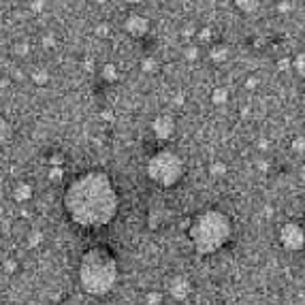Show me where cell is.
<instances>
[{
    "label": "cell",
    "instance_id": "6",
    "mask_svg": "<svg viewBox=\"0 0 305 305\" xmlns=\"http://www.w3.org/2000/svg\"><path fill=\"white\" fill-rule=\"evenodd\" d=\"M124 30L135 38H141L150 32V19L145 15H139V13H131L124 22Z\"/></svg>",
    "mask_w": 305,
    "mask_h": 305
},
{
    "label": "cell",
    "instance_id": "1",
    "mask_svg": "<svg viewBox=\"0 0 305 305\" xmlns=\"http://www.w3.org/2000/svg\"><path fill=\"white\" fill-rule=\"evenodd\" d=\"M120 197L111 177L102 171L81 173L70 181L64 192V209L75 224L83 229H99L115 218Z\"/></svg>",
    "mask_w": 305,
    "mask_h": 305
},
{
    "label": "cell",
    "instance_id": "15",
    "mask_svg": "<svg viewBox=\"0 0 305 305\" xmlns=\"http://www.w3.org/2000/svg\"><path fill=\"white\" fill-rule=\"evenodd\" d=\"M293 68L297 70L299 77H305V51H299L293 60Z\"/></svg>",
    "mask_w": 305,
    "mask_h": 305
},
{
    "label": "cell",
    "instance_id": "20",
    "mask_svg": "<svg viewBox=\"0 0 305 305\" xmlns=\"http://www.w3.org/2000/svg\"><path fill=\"white\" fill-rule=\"evenodd\" d=\"M293 152H305V139L303 137H297L295 141H293Z\"/></svg>",
    "mask_w": 305,
    "mask_h": 305
},
{
    "label": "cell",
    "instance_id": "11",
    "mask_svg": "<svg viewBox=\"0 0 305 305\" xmlns=\"http://www.w3.org/2000/svg\"><path fill=\"white\" fill-rule=\"evenodd\" d=\"M13 197H15V201H19V203H26V201L32 199V188L28 184H19L15 188V192H13Z\"/></svg>",
    "mask_w": 305,
    "mask_h": 305
},
{
    "label": "cell",
    "instance_id": "28",
    "mask_svg": "<svg viewBox=\"0 0 305 305\" xmlns=\"http://www.w3.org/2000/svg\"><path fill=\"white\" fill-rule=\"evenodd\" d=\"M43 6H45V0H34V2H32V9L34 11H41Z\"/></svg>",
    "mask_w": 305,
    "mask_h": 305
},
{
    "label": "cell",
    "instance_id": "13",
    "mask_svg": "<svg viewBox=\"0 0 305 305\" xmlns=\"http://www.w3.org/2000/svg\"><path fill=\"white\" fill-rule=\"evenodd\" d=\"M226 101H229V90L226 88H216L211 92V102L213 105H224Z\"/></svg>",
    "mask_w": 305,
    "mask_h": 305
},
{
    "label": "cell",
    "instance_id": "14",
    "mask_svg": "<svg viewBox=\"0 0 305 305\" xmlns=\"http://www.w3.org/2000/svg\"><path fill=\"white\" fill-rule=\"evenodd\" d=\"M11 135H13L11 124H9V122H6L4 118H0V145L6 143V141L11 139Z\"/></svg>",
    "mask_w": 305,
    "mask_h": 305
},
{
    "label": "cell",
    "instance_id": "27",
    "mask_svg": "<svg viewBox=\"0 0 305 305\" xmlns=\"http://www.w3.org/2000/svg\"><path fill=\"white\" fill-rule=\"evenodd\" d=\"M199 38H201V41H209V38H211V30L209 28L199 30Z\"/></svg>",
    "mask_w": 305,
    "mask_h": 305
},
{
    "label": "cell",
    "instance_id": "2",
    "mask_svg": "<svg viewBox=\"0 0 305 305\" xmlns=\"http://www.w3.org/2000/svg\"><path fill=\"white\" fill-rule=\"evenodd\" d=\"M118 280V263L105 248H90L79 263V282L88 295H107Z\"/></svg>",
    "mask_w": 305,
    "mask_h": 305
},
{
    "label": "cell",
    "instance_id": "7",
    "mask_svg": "<svg viewBox=\"0 0 305 305\" xmlns=\"http://www.w3.org/2000/svg\"><path fill=\"white\" fill-rule=\"evenodd\" d=\"M152 131L156 135V139H171L173 133H175V120L171 118V115H158L154 122H152Z\"/></svg>",
    "mask_w": 305,
    "mask_h": 305
},
{
    "label": "cell",
    "instance_id": "8",
    "mask_svg": "<svg viewBox=\"0 0 305 305\" xmlns=\"http://www.w3.org/2000/svg\"><path fill=\"white\" fill-rule=\"evenodd\" d=\"M190 295V282L186 277H173L171 282V297L177 301H184L186 297Z\"/></svg>",
    "mask_w": 305,
    "mask_h": 305
},
{
    "label": "cell",
    "instance_id": "34",
    "mask_svg": "<svg viewBox=\"0 0 305 305\" xmlns=\"http://www.w3.org/2000/svg\"><path fill=\"white\" fill-rule=\"evenodd\" d=\"M0 252H2V241H0Z\"/></svg>",
    "mask_w": 305,
    "mask_h": 305
},
{
    "label": "cell",
    "instance_id": "10",
    "mask_svg": "<svg viewBox=\"0 0 305 305\" xmlns=\"http://www.w3.org/2000/svg\"><path fill=\"white\" fill-rule=\"evenodd\" d=\"M101 77H102V79H105L107 83L118 81V77H120V73H118V67H115V64H105V67L101 68Z\"/></svg>",
    "mask_w": 305,
    "mask_h": 305
},
{
    "label": "cell",
    "instance_id": "4",
    "mask_svg": "<svg viewBox=\"0 0 305 305\" xmlns=\"http://www.w3.org/2000/svg\"><path fill=\"white\" fill-rule=\"evenodd\" d=\"M147 175L154 184L162 188H173L184 177V162L171 150L156 152L147 162Z\"/></svg>",
    "mask_w": 305,
    "mask_h": 305
},
{
    "label": "cell",
    "instance_id": "32",
    "mask_svg": "<svg viewBox=\"0 0 305 305\" xmlns=\"http://www.w3.org/2000/svg\"><path fill=\"white\" fill-rule=\"evenodd\" d=\"M128 4H139V2H143V0H126Z\"/></svg>",
    "mask_w": 305,
    "mask_h": 305
},
{
    "label": "cell",
    "instance_id": "31",
    "mask_svg": "<svg viewBox=\"0 0 305 305\" xmlns=\"http://www.w3.org/2000/svg\"><path fill=\"white\" fill-rule=\"evenodd\" d=\"M90 2H92V4H105L107 0H90Z\"/></svg>",
    "mask_w": 305,
    "mask_h": 305
},
{
    "label": "cell",
    "instance_id": "5",
    "mask_svg": "<svg viewBox=\"0 0 305 305\" xmlns=\"http://www.w3.org/2000/svg\"><path fill=\"white\" fill-rule=\"evenodd\" d=\"M280 243L288 252H299L305 245V233L297 222H286L280 229Z\"/></svg>",
    "mask_w": 305,
    "mask_h": 305
},
{
    "label": "cell",
    "instance_id": "26",
    "mask_svg": "<svg viewBox=\"0 0 305 305\" xmlns=\"http://www.w3.org/2000/svg\"><path fill=\"white\" fill-rule=\"evenodd\" d=\"M15 54H17V56H26V54H28V43L15 45Z\"/></svg>",
    "mask_w": 305,
    "mask_h": 305
},
{
    "label": "cell",
    "instance_id": "30",
    "mask_svg": "<svg viewBox=\"0 0 305 305\" xmlns=\"http://www.w3.org/2000/svg\"><path fill=\"white\" fill-rule=\"evenodd\" d=\"M4 269H6V271H13V269H15V263H6Z\"/></svg>",
    "mask_w": 305,
    "mask_h": 305
},
{
    "label": "cell",
    "instance_id": "9",
    "mask_svg": "<svg viewBox=\"0 0 305 305\" xmlns=\"http://www.w3.org/2000/svg\"><path fill=\"white\" fill-rule=\"evenodd\" d=\"M235 6L245 15H252V13L258 11V6H261V0H233Z\"/></svg>",
    "mask_w": 305,
    "mask_h": 305
},
{
    "label": "cell",
    "instance_id": "21",
    "mask_svg": "<svg viewBox=\"0 0 305 305\" xmlns=\"http://www.w3.org/2000/svg\"><path fill=\"white\" fill-rule=\"evenodd\" d=\"M184 56L188 58V60H197V58H199V47H194V45H192V47H186Z\"/></svg>",
    "mask_w": 305,
    "mask_h": 305
},
{
    "label": "cell",
    "instance_id": "16",
    "mask_svg": "<svg viewBox=\"0 0 305 305\" xmlns=\"http://www.w3.org/2000/svg\"><path fill=\"white\" fill-rule=\"evenodd\" d=\"M32 81H34L36 86H45V83L49 81V70L47 68H36L34 73H32Z\"/></svg>",
    "mask_w": 305,
    "mask_h": 305
},
{
    "label": "cell",
    "instance_id": "3",
    "mask_svg": "<svg viewBox=\"0 0 305 305\" xmlns=\"http://www.w3.org/2000/svg\"><path fill=\"white\" fill-rule=\"evenodd\" d=\"M231 237V222L222 211L209 209L194 218L190 224V241L199 254H213Z\"/></svg>",
    "mask_w": 305,
    "mask_h": 305
},
{
    "label": "cell",
    "instance_id": "23",
    "mask_svg": "<svg viewBox=\"0 0 305 305\" xmlns=\"http://www.w3.org/2000/svg\"><path fill=\"white\" fill-rule=\"evenodd\" d=\"M60 177H62V169H60V167H54V169L49 171V179H51V181H54V179L58 181Z\"/></svg>",
    "mask_w": 305,
    "mask_h": 305
},
{
    "label": "cell",
    "instance_id": "25",
    "mask_svg": "<svg viewBox=\"0 0 305 305\" xmlns=\"http://www.w3.org/2000/svg\"><path fill=\"white\" fill-rule=\"evenodd\" d=\"M96 34H99V36H107V34H109V26H107V24L96 26Z\"/></svg>",
    "mask_w": 305,
    "mask_h": 305
},
{
    "label": "cell",
    "instance_id": "18",
    "mask_svg": "<svg viewBox=\"0 0 305 305\" xmlns=\"http://www.w3.org/2000/svg\"><path fill=\"white\" fill-rule=\"evenodd\" d=\"M141 68H143L145 73H154V70L158 68V62H156V58H145V60L141 62Z\"/></svg>",
    "mask_w": 305,
    "mask_h": 305
},
{
    "label": "cell",
    "instance_id": "17",
    "mask_svg": "<svg viewBox=\"0 0 305 305\" xmlns=\"http://www.w3.org/2000/svg\"><path fill=\"white\" fill-rule=\"evenodd\" d=\"M209 173L213 175V177H222V175L226 173V165L224 162H213V165L209 167Z\"/></svg>",
    "mask_w": 305,
    "mask_h": 305
},
{
    "label": "cell",
    "instance_id": "24",
    "mask_svg": "<svg viewBox=\"0 0 305 305\" xmlns=\"http://www.w3.org/2000/svg\"><path fill=\"white\" fill-rule=\"evenodd\" d=\"M162 301V297H160V293H152L150 297H147V303L150 305H158Z\"/></svg>",
    "mask_w": 305,
    "mask_h": 305
},
{
    "label": "cell",
    "instance_id": "35",
    "mask_svg": "<svg viewBox=\"0 0 305 305\" xmlns=\"http://www.w3.org/2000/svg\"><path fill=\"white\" fill-rule=\"evenodd\" d=\"M303 102H305V94H303Z\"/></svg>",
    "mask_w": 305,
    "mask_h": 305
},
{
    "label": "cell",
    "instance_id": "29",
    "mask_svg": "<svg viewBox=\"0 0 305 305\" xmlns=\"http://www.w3.org/2000/svg\"><path fill=\"white\" fill-rule=\"evenodd\" d=\"M245 86H248V88H250V90H254V88H256V86H258V81H256V79H254V77H252V79H248V81H245Z\"/></svg>",
    "mask_w": 305,
    "mask_h": 305
},
{
    "label": "cell",
    "instance_id": "12",
    "mask_svg": "<svg viewBox=\"0 0 305 305\" xmlns=\"http://www.w3.org/2000/svg\"><path fill=\"white\" fill-rule=\"evenodd\" d=\"M209 58L213 62H224L229 58V47L226 45H216L211 51H209Z\"/></svg>",
    "mask_w": 305,
    "mask_h": 305
},
{
    "label": "cell",
    "instance_id": "33",
    "mask_svg": "<svg viewBox=\"0 0 305 305\" xmlns=\"http://www.w3.org/2000/svg\"><path fill=\"white\" fill-rule=\"evenodd\" d=\"M301 171H303V177H305V167H303V169H301Z\"/></svg>",
    "mask_w": 305,
    "mask_h": 305
},
{
    "label": "cell",
    "instance_id": "19",
    "mask_svg": "<svg viewBox=\"0 0 305 305\" xmlns=\"http://www.w3.org/2000/svg\"><path fill=\"white\" fill-rule=\"evenodd\" d=\"M277 68L282 70H288V68H293V60H290V58H280V60H277Z\"/></svg>",
    "mask_w": 305,
    "mask_h": 305
},
{
    "label": "cell",
    "instance_id": "22",
    "mask_svg": "<svg viewBox=\"0 0 305 305\" xmlns=\"http://www.w3.org/2000/svg\"><path fill=\"white\" fill-rule=\"evenodd\" d=\"M275 9H277V13H290V11H293V4H290L288 0H282V2L277 4Z\"/></svg>",
    "mask_w": 305,
    "mask_h": 305
}]
</instances>
